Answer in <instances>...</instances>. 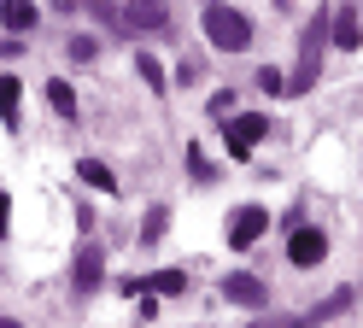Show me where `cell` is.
<instances>
[{
  "label": "cell",
  "mask_w": 363,
  "mask_h": 328,
  "mask_svg": "<svg viewBox=\"0 0 363 328\" xmlns=\"http://www.w3.org/2000/svg\"><path fill=\"white\" fill-rule=\"evenodd\" d=\"M6 211H12V199H6V194H0V234H6Z\"/></svg>",
  "instance_id": "obj_20"
},
{
  "label": "cell",
  "mask_w": 363,
  "mask_h": 328,
  "mask_svg": "<svg viewBox=\"0 0 363 328\" xmlns=\"http://www.w3.org/2000/svg\"><path fill=\"white\" fill-rule=\"evenodd\" d=\"M334 41V12H316L311 18V30L299 35V65H293V77H287V94H305L316 82V70H323V47Z\"/></svg>",
  "instance_id": "obj_1"
},
{
  "label": "cell",
  "mask_w": 363,
  "mask_h": 328,
  "mask_svg": "<svg viewBox=\"0 0 363 328\" xmlns=\"http://www.w3.org/2000/svg\"><path fill=\"white\" fill-rule=\"evenodd\" d=\"M18 106H24V82L0 77V117H6V129H18Z\"/></svg>",
  "instance_id": "obj_11"
},
{
  "label": "cell",
  "mask_w": 363,
  "mask_h": 328,
  "mask_svg": "<svg viewBox=\"0 0 363 328\" xmlns=\"http://www.w3.org/2000/svg\"><path fill=\"white\" fill-rule=\"evenodd\" d=\"M258 82H264V94H287V77H276V70H269V65L258 70Z\"/></svg>",
  "instance_id": "obj_18"
},
{
  "label": "cell",
  "mask_w": 363,
  "mask_h": 328,
  "mask_svg": "<svg viewBox=\"0 0 363 328\" xmlns=\"http://www.w3.org/2000/svg\"><path fill=\"white\" fill-rule=\"evenodd\" d=\"M100 281H106V252H100V246H82L77 264H71V288H77V293H94Z\"/></svg>",
  "instance_id": "obj_7"
},
{
  "label": "cell",
  "mask_w": 363,
  "mask_h": 328,
  "mask_svg": "<svg viewBox=\"0 0 363 328\" xmlns=\"http://www.w3.org/2000/svg\"><path fill=\"white\" fill-rule=\"evenodd\" d=\"M199 23H206V41L217 47V53H246V47H252V18L235 12V6H223V0H211Z\"/></svg>",
  "instance_id": "obj_2"
},
{
  "label": "cell",
  "mask_w": 363,
  "mask_h": 328,
  "mask_svg": "<svg viewBox=\"0 0 363 328\" xmlns=\"http://www.w3.org/2000/svg\"><path fill=\"white\" fill-rule=\"evenodd\" d=\"M129 30H170V0H123Z\"/></svg>",
  "instance_id": "obj_6"
},
{
  "label": "cell",
  "mask_w": 363,
  "mask_h": 328,
  "mask_svg": "<svg viewBox=\"0 0 363 328\" xmlns=\"http://www.w3.org/2000/svg\"><path fill=\"white\" fill-rule=\"evenodd\" d=\"M0 328H24V322H12V317H0Z\"/></svg>",
  "instance_id": "obj_21"
},
{
  "label": "cell",
  "mask_w": 363,
  "mask_h": 328,
  "mask_svg": "<svg viewBox=\"0 0 363 328\" xmlns=\"http://www.w3.org/2000/svg\"><path fill=\"white\" fill-rule=\"evenodd\" d=\"M264 229H269V211H264V205H240L235 217H229V246H235V252H246Z\"/></svg>",
  "instance_id": "obj_4"
},
{
  "label": "cell",
  "mask_w": 363,
  "mask_h": 328,
  "mask_svg": "<svg viewBox=\"0 0 363 328\" xmlns=\"http://www.w3.org/2000/svg\"><path fill=\"white\" fill-rule=\"evenodd\" d=\"M135 70H141V82H147L152 94H164V65H158L152 53H141V59H135Z\"/></svg>",
  "instance_id": "obj_15"
},
{
  "label": "cell",
  "mask_w": 363,
  "mask_h": 328,
  "mask_svg": "<svg viewBox=\"0 0 363 328\" xmlns=\"http://www.w3.org/2000/svg\"><path fill=\"white\" fill-rule=\"evenodd\" d=\"M77 176H82L88 187H100V194H111V187H118V176H111L100 158H82V164H77Z\"/></svg>",
  "instance_id": "obj_12"
},
{
  "label": "cell",
  "mask_w": 363,
  "mask_h": 328,
  "mask_svg": "<svg viewBox=\"0 0 363 328\" xmlns=\"http://www.w3.org/2000/svg\"><path fill=\"white\" fill-rule=\"evenodd\" d=\"M35 18H41V12H35V0H0V23H6L12 35H30V30H35Z\"/></svg>",
  "instance_id": "obj_9"
},
{
  "label": "cell",
  "mask_w": 363,
  "mask_h": 328,
  "mask_svg": "<svg viewBox=\"0 0 363 328\" xmlns=\"http://www.w3.org/2000/svg\"><path fill=\"white\" fill-rule=\"evenodd\" d=\"M94 53H100V41H94V35H71V65H88Z\"/></svg>",
  "instance_id": "obj_17"
},
{
  "label": "cell",
  "mask_w": 363,
  "mask_h": 328,
  "mask_svg": "<svg viewBox=\"0 0 363 328\" xmlns=\"http://www.w3.org/2000/svg\"><path fill=\"white\" fill-rule=\"evenodd\" d=\"M164 217H170L164 205H147V217H141V246H158V234H164Z\"/></svg>",
  "instance_id": "obj_14"
},
{
  "label": "cell",
  "mask_w": 363,
  "mask_h": 328,
  "mask_svg": "<svg viewBox=\"0 0 363 328\" xmlns=\"http://www.w3.org/2000/svg\"><path fill=\"white\" fill-rule=\"evenodd\" d=\"M217 293L229 299V305H269V288H264L258 275H246V270H229V275L217 281Z\"/></svg>",
  "instance_id": "obj_5"
},
{
  "label": "cell",
  "mask_w": 363,
  "mask_h": 328,
  "mask_svg": "<svg viewBox=\"0 0 363 328\" xmlns=\"http://www.w3.org/2000/svg\"><path fill=\"white\" fill-rule=\"evenodd\" d=\"M188 281H182V270H158V275H147V293H182Z\"/></svg>",
  "instance_id": "obj_16"
},
{
  "label": "cell",
  "mask_w": 363,
  "mask_h": 328,
  "mask_svg": "<svg viewBox=\"0 0 363 328\" xmlns=\"http://www.w3.org/2000/svg\"><path fill=\"white\" fill-rule=\"evenodd\" d=\"M188 164H194V176H199V182L211 176V164H206V153H199V147H188Z\"/></svg>",
  "instance_id": "obj_19"
},
{
  "label": "cell",
  "mask_w": 363,
  "mask_h": 328,
  "mask_svg": "<svg viewBox=\"0 0 363 328\" xmlns=\"http://www.w3.org/2000/svg\"><path fill=\"white\" fill-rule=\"evenodd\" d=\"M357 41H363L357 6H340V12H334V47H357Z\"/></svg>",
  "instance_id": "obj_10"
},
{
  "label": "cell",
  "mask_w": 363,
  "mask_h": 328,
  "mask_svg": "<svg viewBox=\"0 0 363 328\" xmlns=\"http://www.w3.org/2000/svg\"><path fill=\"white\" fill-rule=\"evenodd\" d=\"M323 258H328V234L323 229H293V246H287V264H299V270H316V264H323Z\"/></svg>",
  "instance_id": "obj_3"
},
{
  "label": "cell",
  "mask_w": 363,
  "mask_h": 328,
  "mask_svg": "<svg viewBox=\"0 0 363 328\" xmlns=\"http://www.w3.org/2000/svg\"><path fill=\"white\" fill-rule=\"evenodd\" d=\"M258 135H264V111L235 117V124H229V153H235V158H246V153L258 147Z\"/></svg>",
  "instance_id": "obj_8"
},
{
  "label": "cell",
  "mask_w": 363,
  "mask_h": 328,
  "mask_svg": "<svg viewBox=\"0 0 363 328\" xmlns=\"http://www.w3.org/2000/svg\"><path fill=\"white\" fill-rule=\"evenodd\" d=\"M48 106H53L59 117H71V124H77V94H71V82H48Z\"/></svg>",
  "instance_id": "obj_13"
}]
</instances>
